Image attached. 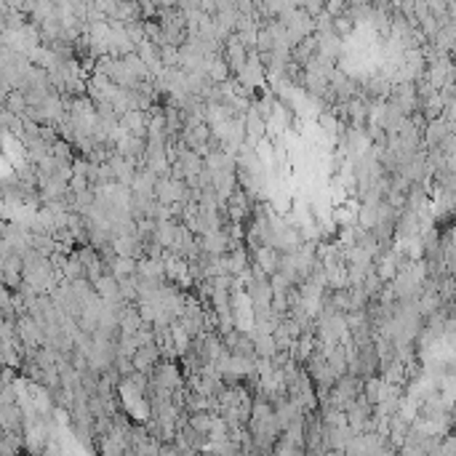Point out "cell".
Returning <instances> with one entry per match:
<instances>
[{
  "label": "cell",
  "mask_w": 456,
  "mask_h": 456,
  "mask_svg": "<svg viewBox=\"0 0 456 456\" xmlns=\"http://www.w3.org/2000/svg\"><path fill=\"white\" fill-rule=\"evenodd\" d=\"M257 262H259V267H262L264 272L278 270V254H275V248H259Z\"/></svg>",
  "instance_id": "1"
},
{
  "label": "cell",
  "mask_w": 456,
  "mask_h": 456,
  "mask_svg": "<svg viewBox=\"0 0 456 456\" xmlns=\"http://www.w3.org/2000/svg\"><path fill=\"white\" fill-rule=\"evenodd\" d=\"M0 304L8 307V285H3V283H0Z\"/></svg>",
  "instance_id": "2"
}]
</instances>
